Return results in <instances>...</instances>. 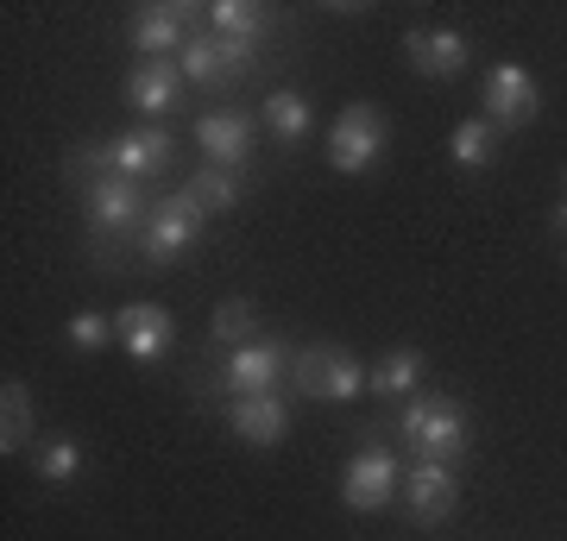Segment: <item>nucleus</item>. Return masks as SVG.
Segmentation results:
<instances>
[{"label":"nucleus","mask_w":567,"mask_h":541,"mask_svg":"<svg viewBox=\"0 0 567 541\" xmlns=\"http://www.w3.org/2000/svg\"><path fill=\"white\" fill-rule=\"evenodd\" d=\"M398 428H404V441L416 460H466V447H473V428H466L461 403L442 397V391H416V397L404 403V416H398Z\"/></svg>","instance_id":"nucleus-1"},{"label":"nucleus","mask_w":567,"mask_h":541,"mask_svg":"<svg viewBox=\"0 0 567 541\" xmlns=\"http://www.w3.org/2000/svg\"><path fill=\"white\" fill-rule=\"evenodd\" d=\"M76 170L95 177H133L152 183L158 170H171V133L164 126H133V133H114V139H95L76 152Z\"/></svg>","instance_id":"nucleus-2"},{"label":"nucleus","mask_w":567,"mask_h":541,"mask_svg":"<svg viewBox=\"0 0 567 541\" xmlns=\"http://www.w3.org/2000/svg\"><path fill=\"white\" fill-rule=\"evenodd\" d=\"M385 107H372V101H347L341 114H334V126H328V164L341 170V177H360V170H372V164L385 158Z\"/></svg>","instance_id":"nucleus-3"},{"label":"nucleus","mask_w":567,"mask_h":541,"mask_svg":"<svg viewBox=\"0 0 567 541\" xmlns=\"http://www.w3.org/2000/svg\"><path fill=\"white\" fill-rule=\"evenodd\" d=\"M365 372L347 346H334V341H322V346H309V353H297L290 360V384L303 391V397H328V403H353L365 391Z\"/></svg>","instance_id":"nucleus-4"},{"label":"nucleus","mask_w":567,"mask_h":541,"mask_svg":"<svg viewBox=\"0 0 567 541\" xmlns=\"http://www.w3.org/2000/svg\"><path fill=\"white\" fill-rule=\"evenodd\" d=\"M82 221H89V233H95V240H126L140 221H152V215H145V189L133 177H95V183H82Z\"/></svg>","instance_id":"nucleus-5"},{"label":"nucleus","mask_w":567,"mask_h":541,"mask_svg":"<svg viewBox=\"0 0 567 541\" xmlns=\"http://www.w3.org/2000/svg\"><path fill=\"white\" fill-rule=\"evenodd\" d=\"M203 221H208V208L189 189H171V196L152 208V221H145V259L152 264H177L189 246L203 240Z\"/></svg>","instance_id":"nucleus-6"},{"label":"nucleus","mask_w":567,"mask_h":541,"mask_svg":"<svg viewBox=\"0 0 567 541\" xmlns=\"http://www.w3.org/2000/svg\"><path fill=\"white\" fill-rule=\"evenodd\" d=\"M480 101H486V121L498 133H517V126H529L543 114V89H536V76H529L524 63H492Z\"/></svg>","instance_id":"nucleus-7"},{"label":"nucleus","mask_w":567,"mask_h":541,"mask_svg":"<svg viewBox=\"0 0 567 541\" xmlns=\"http://www.w3.org/2000/svg\"><path fill=\"white\" fill-rule=\"evenodd\" d=\"M404 491V472H398V460H391V447H379V441H365L353 460H347V472H341V503L347 510H385L391 498Z\"/></svg>","instance_id":"nucleus-8"},{"label":"nucleus","mask_w":567,"mask_h":541,"mask_svg":"<svg viewBox=\"0 0 567 541\" xmlns=\"http://www.w3.org/2000/svg\"><path fill=\"white\" fill-rule=\"evenodd\" d=\"M114 341H121L126 360L158 365L164 353L177 346V321H171V309H158V302H126L121 315H114Z\"/></svg>","instance_id":"nucleus-9"},{"label":"nucleus","mask_w":567,"mask_h":541,"mask_svg":"<svg viewBox=\"0 0 567 541\" xmlns=\"http://www.w3.org/2000/svg\"><path fill=\"white\" fill-rule=\"evenodd\" d=\"M252 58H259V44H227V39H208V32H196V39L177 51V70H183V82L215 89V82L246 76V70H252Z\"/></svg>","instance_id":"nucleus-10"},{"label":"nucleus","mask_w":567,"mask_h":541,"mask_svg":"<svg viewBox=\"0 0 567 541\" xmlns=\"http://www.w3.org/2000/svg\"><path fill=\"white\" fill-rule=\"evenodd\" d=\"M284 372H290V353H284V341H246V346H234L227 353V372H221V384L234 391V397H265V391H278L284 384Z\"/></svg>","instance_id":"nucleus-11"},{"label":"nucleus","mask_w":567,"mask_h":541,"mask_svg":"<svg viewBox=\"0 0 567 541\" xmlns=\"http://www.w3.org/2000/svg\"><path fill=\"white\" fill-rule=\"evenodd\" d=\"M196 25H203V7H183V0L145 7L140 20H133V51L140 58H177L183 44L196 39Z\"/></svg>","instance_id":"nucleus-12"},{"label":"nucleus","mask_w":567,"mask_h":541,"mask_svg":"<svg viewBox=\"0 0 567 541\" xmlns=\"http://www.w3.org/2000/svg\"><path fill=\"white\" fill-rule=\"evenodd\" d=\"M404 58L416 76L429 82H454L466 70V58H473V39L466 32H454V25H429V32H410L404 39Z\"/></svg>","instance_id":"nucleus-13"},{"label":"nucleus","mask_w":567,"mask_h":541,"mask_svg":"<svg viewBox=\"0 0 567 541\" xmlns=\"http://www.w3.org/2000/svg\"><path fill=\"white\" fill-rule=\"evenodd\" d=\"M177 101H183L177 58H140L126 70V107H133V114H171Z\"/></svg>","instance_id":"nucleus-14"},{"label":"nucleus","mask_w":567,"mask_h":541,"mask_svg":"<svg viewBox=\"0 0 567 541\" xmlns=\"http://www.w3.org/2000/svg\"><path fill=\"white\" fill-rule=\"evenodd\" d=\"M398 498H404L410 522H442L447 510H454V498H461V485H454V466H442V460H416Z\"/></svg>","instance_id":"nucleus-15"},{"label":"nucleus","mask_w":567,"mask_h":541,"mask_svg":"<svg viewBox=\"0 0 567 541\" xmlns=\"http://www.w3.org/2000/svg\"><path fill=\"white\" fill-rule=\"evenodd\" d=\"M227 428L240 435L246 447H278L290 435V403L278 391H265V397H234L227 403Z\"/></svg>","instance_id":"nucleus-16"},{"label":"nucleus","mask_w":567,"mask_h":541,"mask_svg":"<svg viewBox=\"0 0 567 541\" xmlns=\"http://www.w3.org/2000/svg\"><path fill=\"white\" fill-rule=\"evenodd\" d=\"M196 145H203L208 164L240 170V164L252 158V121H246V114H234V107H221V114H203V121H196Z\"/></svg>","instance_id":"nucleus-17"},{"label":"nucleus","mask_w":567,"mask_h":541,"mask_svg":"<svg viewBox=\"0 0 567 541\" xmlns=\"http://www.w3.org/2000/svg\"><path fill=\"white\" fill-rule=\"evenodd\" d=\"M203 32L208 39H227V44H259L265 7H252V0H215V7H203Z\"/></svg>","instance_id":"nucleus-18"},{"label":"nucleus","mask_w":567,"mask_h":541,"mask_svg":"<svg viewBox=\"0 0 567 541\" xmlns=\"http://www.w3.org/2000/svg\"><path fill=\"white\" fill-rule=\"evenodd\" d=\"M429 360L416 353V346H391L385 360L372 365V378H365V391L372 397H416V384H423Z\"/></svg>","instance_id":"nucleus-19"},{"label":"nucleus","mask_w":567,"mask_h":541,"mask_svg":"<svg viewBox=\"0 0 567 541\" xmlns=\"http://www.w3.org/2000/svg\"><path fill=\"white\" fill-rule=\"evenodd\" d=\"M32 435H39V422H32V391L7 378V384H0V454H7V460L25 454Z\"/></svg>","instance_id":"nucleus-20"},{"label":"nucleus","mask_w":567,"mask_h":541,"mask_svg":"<svg viewBox=\"0 0 567 541\" xmlns=\"http://www.w3.org/2000/svg\"><path fill=\"white\" fill-rule=\"evenodd\" d=\"M309 126L316 121H309V101L297 95V89H271V95H265V133L278 145H303Z\"/></svg>","instance_id":"nucleus-21"},{"label":"nucleus","mask_w":567,"mask_h":541,"mask_svg":"<svg viewBox=\"0 0 567 541\" xmlns=\"http://www.w3.org/2000/svg\"><path fill=\"white\" fill-rule=\"evenodd\" d=\"M498 139H505V133L492 121H461L447 133V158L461 164V170H486V164L498 158Z\"/></svg>","instance_id":"nucleus-22"},{"label":"nucleus","mask_w":567,"mask_h":541,"mask_svg":"<svg viewBox=\"0 0 567 541\" xmlns=\"http://www.w3.org/2000/svg\"><path fill=\"white\" fill-rule=\"evenodd\" d=\"M208 341H221V346L259 341V315H252V302H246V296L215 302V315H208Z\"/></svg>","instance_id":"nucleus-23"},{"label":"nucleus","mask_w":567,"mask_h":541,"mask_svg":"<svg viewBox=\"0 0 567 541\" xmlns=\"http://www.w3.org/2000/svg\"><path fill=\"white\" fill-rule=\"evenodd\" d=\"M189 196L203 201V208H215V215H227V208L240 201V170H221V164H203V170L189 177Z\"/></svg>","instance_id":"nucleus-24"},{"label":"nucleus","mask_w":567,"mask_h":541,"mask_svg":"<svg viewBox=\"0 0 567 541\" xmlns=\"http://www.w3.org/2000/svg\"><path fill=\"white\" fill-rule=\"evenodd\" d=\"M39 479L44 485H76L82 479V447L70 441V435H58V441L39 447Z\"/></svg>","instance_id":"nucleus-25"},{"label":"nucleus","mask_w":567,"mask_h":541,"mask_svg":"<svg viewBox=\"0 0 567 541\" xmlns=\"http://www.w3.org/2000/svg\"><path fill=\"white\" fill-rule=\"evenodd\" d=\"M63 341L76 346V353H102V346H121V341H114V315H102V309H82V315H70Z\"/></svg>","instance_id":"nucleus-26"},{"label":"nucleus","mask_w":567,"mask_h":541,"mask_svg":"<svg viewBox=\"0 0 567 541\" xmlns=\"http://www.w3.org/2000/svg\"><path fill=\"white\" fill-rule=\"evenodd\" d=\"M555 221H561V227H567V208H561V215H555Z\"/></svg>","instance_id":"nucleus-27"}]
</instances>
